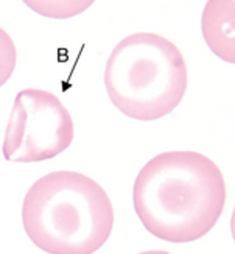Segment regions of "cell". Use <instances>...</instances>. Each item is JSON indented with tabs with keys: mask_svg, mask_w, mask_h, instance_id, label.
<instances>
[{
	"mask_svg": "<svg viewBox=\"0 0 235 254\" xmlns=\"http://www.w3.org/2000/svg\"><path fill=\"white\" fill-rule=\"evenodd\" d=\"M209 49L226 63H234V0H210L201 19Z\"/></svg>",
	"mask_w": 235,
	"mask_h": 254,
	"instance_id": "5",
	"label": "cell"
},
{
	"mask_svg": "<svg viewBox=\"0 0 235 254\" xmlns=\"http://www.w3.org/2000/svg\"><path fill=\"white\" fill-rule=\"evenodd\" d=\"M72 116L59 98L42 89L17 92L5 129L2 153L9 162H41L70 147Z\"/></svg>",
	"mask_w": 235,
	"mask_h": 254,
	"instance_id": "4",
	"label": "cell"
},
{
	"mask_svg": "<svg viewBox=\"0 0 235 254\" xmlns=\"http://www.w3.org/2000/svg\"><path fill=\"white\" fill-rule=\"evenodd\" d=\"M17 63L16 44L8 33L0 27V87L13 75Z\"/></svg>",
	"mask_w": 235,
	"mask_h": 254,
	"instance_id": "7",
	"label": "cell"
},
{
	"mask_svg": "<svg viewBox=\"0 0 235 254\" xmlns=\"http://www.w3.org/2000/svg\"><path fill=\"white\" fill-rule=\"evenodd\" d=\"M132 203L150 234L172 244H188L218 223L226 206L225 176L206 154L165 151L139 172Z\"/></svg>",
	"mask_w": 235,
	"mask_h": 254,
	"instance_id": "1",
	"label": "cell"
},
{
	"mask_svg": "<svg viewBox=\"0 0 235 254\" xmlns=\"http://www.w3.org/2000/svg\"><path fill=\"white\" fill-rule=\"evenodd\" d=\"M25 5L46 17L67 19L83 13L84 9L92 5V2H86V0L84 2H41V0L39 2H31V0H27Z\"/></svg>",
	"mask_w": 235,
	"mask_h": 254,
	"instance_id": "6",
	"label": "cell"
},
{
	"mask_svg": "<svg viewBox=\"0 0 235 254\" xmlns=\"http://www.w3.org/2000/svg\"><path fill=\"white\" fill-rule=\"evenodd\" d=\"M137 254H173V253L164 251V250H150V251H142V253H137Z\"/></svg>",
	"mask_w": 235,
	"mask_h": 254,
	"instance_id": "8",
	"label": "cell"
},
{
	"mask_svg": "<svg viewBox=\"0 0 235 254\" xmlns=\"http://www.w3.org/2000/svg\"><path fill=\"white\" fill-rule=\"evenodd\" d=\"M25 234L49 254H94L114 229V207L91 176L57 170L41 176L22 203Z\"/></svg>",
	"mask_w": 235,
	"mask_h": 254,
	"instance_id": "2",
	"label": "cell"
},
{
	"mask_svg": "<svg viewBox=\"0 0 235 254\" xmlns=\"http://www.w3.org/2000/svg\"><path fill=\"white\" fill-rule=\"evenodd\" d=\"M188 86L187 64L175 44L156 33L123 38L109 55L105 87L126 117L150 122L169 116Z\"/></svg>",
	"mask_w": 235,
	"mask_h": 254,
	"instance_id": "3",
	"label": "cell"
}]
</instances>
